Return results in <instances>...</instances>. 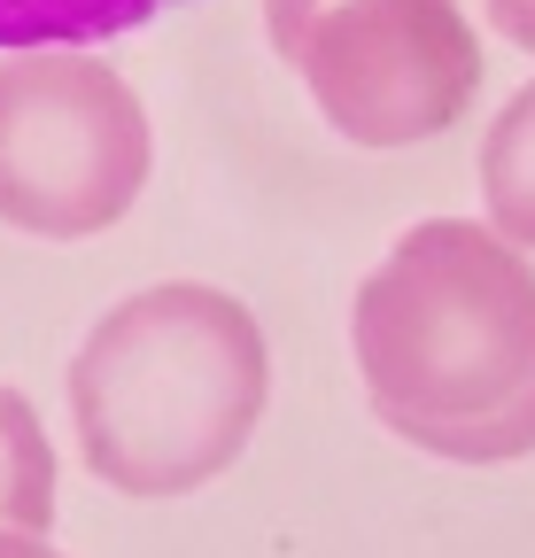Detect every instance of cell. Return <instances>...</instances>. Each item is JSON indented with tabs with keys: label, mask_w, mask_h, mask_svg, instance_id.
<instances>
[{
	"label": "cell",
	"mask_w": 535,
	"mask_h": 558,
	"mask_svg": "<svg viewBox=\"0 0 535 558\" xmlns=\"http://www.w3.org/2000/svg\"><path fill=\"white\" fill-rule=\"evenodd\" d=\"M357 373L388 435L450 465L535 458V264L489 226L427 218L350 311Z\"/></svg>",
	"instance_id": "obj_1"
},
{
	"label": "cell",
	"mask_w": 535,
	"mask_h": 558,
	"mask_svg": "<svg viewBox=\"0 0 535 558\" xmlns=\"http://www.w3.org/2000/svg\"><path fill=\"white\" fill-rule=\"evenodd\" d=\"M272 349L248 303L226 288H163L124 295L71 357V418L86 465L117 497H186L218 481L264 418Z\"/></svg>",
	"instance_id": "obj_2"
},
{
	"label": "cell",
	"mask_w": 535,
	"mask_h": 558,
	"mask_svg": "<svg viewBox=\"0 0 535 558\" xmlns=\"http://www.w3.org/2000/svg\"><path fill=\"white\" fill-rule=\"evenodd\" d=\"M264 32L357 148H420L482 94V39L458 0H264Z\"/></svg>",
	"instance_id": "obj_3"
},
{
	"label": "cell",
	"mask_w": 535,
	"mask_h": 558,
	"mask_svg": "<svg viewBox=\"0 0 535 558\" xmlns=\"http://www.w3.org/2000/svg\"><path fill=\"white\" fill-rule=\"evenodd\" d=\"M148 109L94 54L0 62V226L39 241L109 233L148 186Z\"/></svg>",
	"instance_id": "obj_4"
},
{
	"label": "cell",
	"mask_w": 535,
	"mask_h": 558,
	"mask_svg": "<svg viewBox=\"0 0 535 558\" xmlns=\"http://www.w3.org/2000/svg\"><path fill=\"white\" fill-rule=\"evenodd\" d=\"M171 9L203 0H0V47H86V39H124Z\"/></svg>",
	"instance_id": "obj_5"
},
{
	"label": "cell",
	"mask_w": 535,
	"mask_h": 558,
	"mask_svg": "<svg viewBox=\"0 0 535 558\" xmlns=\"http://www.w3.org/2000/svg\"><path fill=\"white\" fill-rule=\"evenodd\" d=\"M482 202H489L497 233L535 248V78L497 109V124L482 140Z\"/></svg>",
	"instance_id": "obj_6"
},
{
	"label": "cell",
	"mask_w": 535,
	"mask_h": 558,
	"mask_svg": "<svg viewBox=\"0 0 535 558\" xmlns=\"http://www.w3.org/2000/svg\"><path fill=\"white\" fill-rule=\"evenodd\" d=\"M54 520V450L39 411L0 388V535H39Z\"/></svg>",
	"instance_id": "obj_7"
},
{
	"label": "cell",
	"mask_w": 535,
	"mask_h": 558,
	"mask_svg": "<svg viewBox=\"0 0 535 558\" xmlns=\"http://www.w3.org/2000/svg\"><path fill=\"white\" fill-rule=\"evenodd\" d=\"M489 24H497L512 47H527V54H535V0H489Z\"/></svg>",
	"instance_id": "obj_8"
},
{
	"label": "cell",
	"mask_w": 535,
	"mask_h": 558,
	"mask_svg": "<svg viewBox=\"0 0 535 558\" xmlns=\"http://www.w3.org/2000/svg\"><path fill=\"white\" fill-rule=\"evenodd\" d=\"M0 558H62V550H47L39 535H0Z\"/></svg>",
	"instance_id": "obj_9"
}]
</instances>
